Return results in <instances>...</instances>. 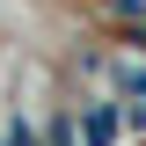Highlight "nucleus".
Returning <instances> with one entry per match:
<instances>
[{"label":"nucleus","mask_w":146,"mask_h":146,"mask_svg":"<svg viewBox=\"0 0 146 146\" xmlns=\"http://www.w3.org/2000/svg\"><path fill=\"white\" fill-rule=\"evenodd\" d=\"M80 131H88V146H117V131H131L124 102H80Z\"/></svg>","instance_id":"nucleus-1"},{"label":"nucleus","mask_w":146,"mask_h":146,"mask_svg":"<svg viewBox=\"0 0 146 146\" xmlns=\"http://www.w3.org/2000/svg\"><path fill=\"white\" fill-rule=\"evenodd\" d=\"M44 139H51V146H88V131H80V117H58Z\"/></svg>","instance_id":"nucleus-2"},{"label":"nucleus","mask_w":146,"mask_h":146,"mask_svg":"<svg viewBox=\"0 0 146 146\" xmlns=\"http://www.w3.org/2000/svg\"><path fill=\"white\" fill-rule=\"evenodd\" d=\"M117 80H124V95H146V51H139V58H131V66H124V73H117Z\"/></svg>","instance_id":"nucleus-3"},{"label":"nucleus","mask_w":146,"mask_h":146,"mask_svg":"<svg viewBox=\"0 0 146 146\" xmlns=\"http://www.w3.org/2000/svg\"><path fill=\"white\" fill-rule=\"evenodd\" d=\"M110 15H117V22H139V15H146V0H110Z\"/></svg>","instance_id":"nucleus-4"}]
</instances>
